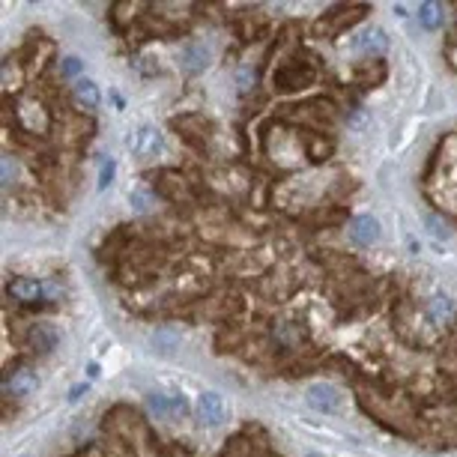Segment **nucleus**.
<instances>
[{
	"mask_svg": "<svg viewBox=\"0 0 457 457\" xmlns=\"http://www.w3.org/2000/svg\"><path fill=\"white\" fill-rule=\"evenodd\" d=\"M128 204H132V209H138V213H150V209L156 206V197H152L147 189H135L128 194Z\"/></svg>",
	"mask_w": 457,
	"mask_h": 457,
	"instance_id": "obj_18",
	"label": "nucleus"
},
{
	"mask_svg": "<svg viewBox=\"0 0 457 457\" xmlns=\"http://www.w3.org/2000/svg\"><path fill=\"white\" fill-rule=\"evenodd\" d=\"M180 63H183V69L189 75H197V72H204V69L209 66V51H206V45L204 42H189L183 48V54H180Z\"/></svg>",
	"mask_w": 457,
	"mask_h": 457,
	"instance_id": "obj_9",
	"label": "nucleus"
},
{
	"mask_svg": "<svg viewBox=\"0 0 457 457\" xmlns=\"http://www.w3.org/2000/svg\"><path fill=\"white\" fill-rule=\"evenodd\" d=\"M308 404L314 409H320V413H341V392L335 389L329 383H317L308 389Z\"/></svg>",
	"mask_w": 457,
	"mask_h": 457,
	"instance_id": "obj_4",
	"label": "nucleus"
},
{
	"mask_svg": "<svg viewBox=\"0 0 457 457\" xmlns=\"http://www.w3.org/2000/svg\"><path fill=\"white\" fill-rule=\"evenodd\" d=\"M84 392H87V385H75V389H72V395H69V401H78V397L84 395Z\"/></svg>",
	"mask_w": 457,
	"mask_h": 457,
	"instance_id": "obj_24",
	"label": "nucleus"
},
{
	"mask_svg": "<svg viewBox=\"0 0 457 457\" xmlns=\"http://www.w3.org/2000/svg\"><path fill=\"white\" fill-rule=\"evenodd\" d=\"M81 69H84V63L78 60V57H63V63H60V75L63 78H75Z\"/></svg>",
	"mask_w": 457,
	"mask_h": 457,
	"instance_id": "obj_20",
	"label": "nucleus"
},
{
	"mask_svg": "<svg viewBox=\"0 0 457 457\" xmlns=\"http://www.w3.org/2000/svg\"><path fill=\"white\" fill-rule=\"evenodd\" d=\"M194 416H197V421H201V425L218 428L221 421L227 418L225 397H221L218 392H204L201 397H197V404H194Z\"/></svg>",
	"mask_w": 457,
	"mask_h": 457,
	"instance_id": "obj_3",
	"label": "nucleus"
},
{
	"mask_svg": "<svg viewBox=\"0 0 457 457\" xmlns=\"http://www.w3.org/2000/svg\"><path fill=\"white\" fill-rule=\"evenodd\" d=\"M314 84V69L308 63H284L275 72V87L284 93H296Z\"/></svg>",
	"mask_w": 457,
	"mask_h": 457,
	"instance_id": "obj_2",
	"label": "nucleus"
},
{
	"mask_svg": "<svg viewBox=\"0 0 457 457\" xmlns=\"http://www.w3.org/2000/svg\"><path fill=\"white\" fill-rule=\"evenodd\" d=\"M128 150H132V156H138V159H159L161 152H165V138H161L159 128L140 126L132 132V138H128Z\"/></svg>",
	"mask_w": 457,
	"mask_h": 457,
	"instance_id": "obj_1",
	"label": "nucleus"
},
{
	"mask_svg": "<svg viewBox=\"0 0 457 457\" xmlns=\"http://www.w3.org/2000/svg\"><path fill=\"white\" fill-rule=\"evenodd\" d=\"M37 385H39V377L33 368H15L6 377V392L13 397H27V395L37 392Z\"/></svg>",
	"mask_w": 457,
	"mask_h": 457,
	"instance_id": "obj_5",
	"label": "nucleus"
},
{
	"mask_svg": "<svg viewBox=\"0 0 457 457\" xmlns=\"http://www.w3.org/2000/svg\"><path fill=\"white\" fill-rule=\"evenodd\" d=\"M451 317H454V302L449 296H433L428 302V320L430 323L442 326V323H449Z\"/></svg>",
	"mask_w": 457,
	"mask_h": 457,
	"instance_id": "obj_14",
	"label": "nucleus"
},
{
	"mask_svg": "<svg viewBox=\"0 0 457 457\" xmlns=\"http://www.w3.org/2000/svg\"><path fill=\"white\" fill-rule=\"evenodd\" d=\"M385 78V63L383 60H368V63H359L353 69V81L359 87H373Z\"/></svg>",
	"mask_w": 457,
	"mask_h": 457,
	"instance_id": "obj_11",
	"label": "nucleus"
},
{
	"mask_svg": "<svg viewBox=\"0 0 457 457\" xmlns=\"http://www.w3.org/2000/svg\"><path fill=\"white\" fill-rule=\"evenodd\" d=\"M27 344L37 350V353H54L57 344H60V338H57L54 326L37 323V326H30V332H27Z\"/></svg>",
	"mask_w": 457,
	"mask_h": 457,
	"instance_id": "obj_8",
	"label": "nucleus"
},
{
	"mask_svg": "<svg viewBox=\"0 0 457 457\" xmlns=\"http://www.w3.org/2000/svg\"><path fill=\"white\" fill-rule=\"evenodd\" d=\"M150 409L159 418H183L189 416V404L185 397H168V395H152L150 397Z\"/></svg>",
	"mask_w": 457,
	"mask_h": 457,
	"instance_id": "obj_6",
	"label": "nucleus"
},
{
	"mask_svg": "<svg viewBox=\"0 0 457 457\" xmlns=\"http://www.w3.org/2000/svg\"><path fill=\"white\" fill-rule=\"evenodd\" d=\"M347 120H350V126H353V128H362V126L368 123V114L365 111H350Z\"/></svg>",
	"mask_w": 457,
	"mask_h": 457,
	"instance_id": "obj_23",
	"label": "nucleus"
},
{
	"mask_svg": "<svg viewBox=\"0 0 457 457\" xmlns=\"http://www.w3.org/2000/svg\"><path fill=\"white\" fill-rule=\"evenodd\" d=\"M111 177H114V161H105V165H102V177H99V189H108Z\"/></svg>",
	"mask_w": 457,
	"mask_h": 457,
	"instance_id": "obj_22",
	"label": "nucleus"
},
{
	"mask_svg": "<svg viewBox=\"0 0 457 457\" xmlns=\"http://www.w3.org/2000/svg\"><path fill=\"white\" fill-rule=\"evenodd\" d=\"M42 293H45V284H39V281H33V278L9 281V296H15L18 302H37V299H42Z\"/></svg>",
	"mask_w": 457,
	"mask_h": 457,
	"instance_id": "obj_12",
	"label": "nucleus"
},
{
	"mask_svg": "<svg viewBox=\"0 0 457 457\" xmlns=\"http://www.w3.org/2000/svg\"><path fill=\"white\" fill-rule=\"evenodd\" d=\"M72 96H75V102L81 105V108H87V111H96L99 102H102V93H99V87L93 84V81H78L75 90H72Z\"/></svg>",
	"mask_w": 457,
	"mask_h": 457,
	"instance_id": "obj_13",
	"label": "nucleus"
},
{
	"mask_svg": "<svg viewBox=\"0 0 457 457\" xmlns=\"http://www.w3.org/2000/svg\"><path fill=\"white\" fill-rule=\"evenodd\" d=\"M418 21H421V27L437 30V27L442 25V4H433V0L421 4V6H418Z\"/></svg>",
	"mask_w": 457,
	"mask_h": 457,
	"instance_id": "obj_15",
	"label": "nucleus"
},
{
	"mask_svg": "<svg viewBox=\"0 0 457 457\" xmlns=\"http://www.w3.org/2000/svg\"><path fill=\"white\" fill-rule=\"evenodd\" d=\"M152 347H156L159 353H173V350L180 347V335L171 332V329H161V332L152 335Z\"/></svg>",
	"mask_w": 457,
	"mask_h": 457,
	"instance_id": "obj_17",
	"label": "nucleus"
},
{
	"mask_svg": "<svg viewBox=\"0 0 457 457\" xmlns=\"http://www.w3.org/2000/svg\"><path fill=\"white\" fill-rule=\"evenodd\" d=\"M389 48V37L380 27H368L362 30L359 37L353 39V51H365V54H383Z\"/></svg>",
	"mask_w": 457,
	"mask_h": 457,
	"instance_id": "obj_10",
	"label": "nucleus"
},
{
	"mask_svg": "<svg viewBox=\"0 0 457 457\" xmlns=\"http://www.w3.org/2000/svg\"><path fill=\"white\" fill-rule=\"evenodd\" d=\"M350 239L356 245H373L380 239V221L371 216H356L350 221Z\"/></svg>",
	"mask_w": 457,
	"mask_h": 457,
	"instance_id": "obj_7",
	"label": "nucleus"
},
{
	"mask_svg": "<svg viewBox=\"0 0 457 457\" xmlns=\"http://www.w3.org/2000/svg\"><path fill=\"white\" fill-rule=\"evenodd\" d=\"M308 150H311V159L314 161H323L326 156H329V152H332V144H329V140H308Z\"/></svg>",
	"mask_w": 457,
	"mask_h": 457,
	"instance_id": "obj_19",
	"label": "nucleus"
},
{
	"mask_svg": "<svg viewBox=\"0 0 457 457\" xmlns=\"http://www.w3.org/2000/svg\"><path fill=\"white\" fill-rule=\"evenodd\" d=\"M18 180V173H15V159H4V185H6V189H9V185H13Z\"/></svg>",
	"mask_w": 457,
	"mask_h": 457,
	"instance_id": "obj_21",
	"label": "nucleus"
},
{
	"mask_svg": "<svg viewBox=\"0 0 457 457\" xmlns=\"http://www.w3.org/2000/svg\"><path fill=\"white\" fill-rule=\"evenodd\" d=\"M421 221H425V227L430 230V237H437V239H449L451 237L449 221H442L437 213H425V216H421Z\"/></svg>",
	"mask_w": 457,
	"mask_h": 457,
	"instance_id": "obj_16",
	"label": "nucleus"
}]
</instances>
